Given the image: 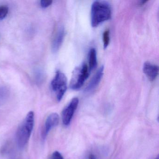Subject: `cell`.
Instances as JSON below:
<instances>
[{
	"mask_svg": "<svg viewBox=\"0 0 159 159\" xmlns=\"http://www.w3.org/2000/svg\"><path fill=\"white\" fill-rule=\"evenodd\" d=\"M9 94V91L4 87H0V102L1 103L7 98Z\"/></svg>",
	"mask_w": 159,
	"mask_h": 159,
	"instance_id": "7c38bea8",
	"label": "cell"
},
{
	"mask_svg": "<svg viewBox=\"0 0 159 159\" xmlns=\"http://www.w3.org/2000/svg\"><path fill=\"white\" fill-rule=\"evenodd\" d=\"M110 5L107 2L96 1L91 8V24L93 27L98 26L111 18Z\"/></svg>",
	"mask_w": 159,
	"mask_h": 159,
	"instance_id": "6da1fadb",
	"label": "cell"
},
{
	"mask_svg": "<svg viewBox=\"0 0 159 159\" xmlns=\"http://www.w3.org/2000/svg\"><path fill=\"white\" fill-rule=\"evenodd\" d=\"M159 159V157H157V158H156V159Z\"/></svg>",
	"mask_w": 159,
	"mask_h": 159,
	"instance_id": "e0dca14e",
	"label": "cell"
},
{
	"mask_svg": "<svg viewBox=\"0 0 159 159\" xmlns=\"http://www.w3.org/2000/svg\"><path fill=\"white\" fill-rule=\"evenodd\" d=\"M51 86L56 94L57 100L60 101L67 90V79L65 74L59 70L57 71L51 83Z\"/></svg>",
	"mask_w": 159,
	"mask_h": 159,
	"instance_id": "277c9868",
	"label": "cell"
},
{
	"mask_svg": "<svg viewBox=\"0 0 159 159\" xmlns=\"http://www.w3.org/2000/svg\"><path fill=\"white\" fill-rule=\"evenodd\" d=\"M109 30H107L103 34V41L104 47L105 49L108 46L110 42Z\"/></svg>",
	"mask_w": 159,
	"mask_h": 159,
	"instance_id": "4fadbf2b",
	"label": "cell"
},
{
	"mask_svg": "<svg viewBox=\"0 0 159 159\" xmlns=\"http://www.w3.org/2000/svg\"><path fill=\"white\" fill-rule=\"evenodd\" d=\"M65 29L63 27L59 28L57 30L53 40L52 43V51L54 52H56L61 46L64 37H65Z\"/></svg>",
	"mask_w": 159,
	"mask_h": 159,
	"instance_id": "9c48e42d",
	"label": "cell"
},
{
	"mask_svg": "<svg viewBox=\"0 0 159 159\" xmlns=\"http://www.w3.org/2000/svg\"><path fill=\"white\" fill-rule=\"evenodd\" d=\"M143 71L150 81H153L157 78L159 72L158 66L153 65L149 62L144 63L143 67Z\"/></svg>",
	"mask_w": 159,
	"mask_h": 159,
	"instance_id": "52a82bcc",
	"label": "cell"
},
{
	"mask_svg": "<svg viewBox=\"0 0 159 159\" xmlns=\"http://www.w3.org/2000/svg\"><path fill=\"white\" fill-rule=\"evenodd\" d=\"M89 70H93L97 66L96 51L94 48H92L89 54Z\"/></svg>",
	"mask_w": 159,
	"mask_h": 159,
	"instance_id": "30bf717a",
	"label": "cell"
},
{
	"mask_svg": "<svg viewBox=\"0 0 159 159\" xmlns=\"http://www.w3.org/2000/svg\"><path fill=\"white\" fill-rule=\"evenodd\" d=\"M104 66H102L98 70L93 79L90 81V83L88 84L85 89V92H90L95 89L99 84L103 77L104 73Z\"/></svg>",
	"mask_w": 159,
	"mask_h": 159,
	"instance_id": "ba28073f",
	"label": "cell"
},
{
	"mask_svg": "<svg viewBox=\"0 0 159 159\" xmlns=\"http://www.w3.org/2000/svg\"><path fill=\"white\" fill-rule=\"evenodd\" d=\"M99 151L91 150L88 152L84 157V159H101V155Z\"/></svg>",
	"mask_w": 159,
	"mask_h": 159,
	"instance_id": "8fae6325",
	"label": "cell"
},
{
	"mask_svg": "<svg viewBox=\"0 0 159 159\" xmlns=\"http://www.w3.org/2000/svg\"><path fill=\"white\" fill-rule=\"evenodd\" d=\"M52 1L51 0H42L40 2V5L43 8H47L51 5Z\"/></svg>",
	"mask_w": 159,
	"mask_h": 159,
	"instance_id": "9a60e30c",
	"label": "cell"
},
{
	"mask_svg": "<svg viewBox=\"0 0 159 159\" xmlns=\"http://www.w3.org/2000/svg\"><path fill=\"white\" fill-rule=\"evenodd\" d=\"M34 125V112L30 111L18 127L16 133V141L19 148H24L28 142Z\"/></svg>",
	"mask_w": 159,
	"mask_h": 159,
	"instance_id": "7a4b0ae2",
	"label": "cell"
},
{
	"mask_svg": "<svg viewBox=\"0 0 159 159\" xmlns=\"http://www.w3.org/2000/svg\"><path fill=\"white\" fill-rule=\"evenodd\" d=\"M9 11V8L7 6L2 5L0 6V19L5 18Z\"/></svg>",
	"mask_w": 159,
	"mask_h": 159,
	"instance_id": "5bb4252c",
	"label": "cell"
},
{
	"mask_svg": "<svg viewBox=\"0 0 159 159\" xmlns=\"http://www.w3.org/2000/svg\"><path fill=\"white\" fill-rule=\"evenodd\" d=\"M79 99L74 98L69 104L64 109L62 112V121L65 125H68L70 124L75 111L79 105Z\"/></svg>",
	"mask_w": 159,
	"mask_h": 159,
	"instance_id": "5b68a950",
	"label": "cell"
},
{
	"mask_svg": "<svg viewBox=\"0 0 159 159\" xmlns=\"http://www.w3.org/2000/svg\"><path fill=\"white\" fill-rule=\"evenodd\" d=\"M50 159H64L62 154L58 151H55L52 153Z\"/></svg>",
	"mask_w": 159,
	"mask_h": 159,
	"instance_id": "2e32d148",
	"label": "cell"
},
{
	"mask_svg": "<svg viewBox=\"0 0 159 159\" xmlns=\"http://www.w3.org/2000/svg\"><path fill=\"white\" fill-rule=\"evenodd\" d=\"M90 72L88 66L85 63L76 68L73 71L70 81V89L79 90L88 79Z\"/></svg>",
	"mask_w": 159,
	"mask_h": 159,
	"instance_id": "3957f363",
	"label": "cell"
},
{
	"mask_svg": "<svg viewBox=\"0 0 159 159\" xmlns=\"http://www.w3.org/2000/svg\"><path fill=\"white\" fill-rule=\"evenodd\" d=\"M59 121V115L57 113H52L48 116L45 121L42 135V137L43 140L46 139L50 131L58 125Z\"/></svg>",
	"mask_w": 159,
	"mask_h": 159,
	"instance_id": "8992f818",
	"label": "cell"
}]
</instances>
